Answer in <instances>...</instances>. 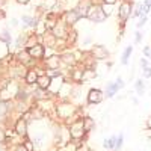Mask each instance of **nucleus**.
<instances>
[{"instance_id":"obj_1","label":"nucleus","mask_w":151,"mask_h":151,"mask_svg":"<svg viewBox=\"0 0 151 151\" xmlns=\"http://www.w3.org/2000/svg\"><path fill=\"white\" fill-rule=\"evenodd\" d=\"M106 18H107V15L104 14L101 5L92 3V6L89 8V11H88L86 20H89V21H92V23H103V21H106Z\"/></svg>"},{"instance_id":"obj_2","label":"nucleus","mask_w":151,"mask_h":151,"mask_svg":"<svg viewBox=\"0 0 151 151\" xmlns=\"http://www.w3.org/2000/svg\"><path fill=\"white\" fill-rule=\"evenodd\" d=\"M133 5L132 2H129V0H122L121 5H119V9H118V18H119V23H121V29L124 27L125 21H127L130 18V15L133 14Z\"/></svg>"},{"instance_id":"obj_3","label":"nucleus","mask_w":151,"mask_h":151,"mask_svg":"<svg viewBox=\"0 0 151 151\" xmlns=\"http://www.w3.org/2000/svg\"><path fill=\"white\" fill-rule=\"evenodd\" d=\"M85 129H83V119H77V121H74L71 124V127H70V136L73 137L74 141H79L83 137L85 134Z\"/></svg>"},{"instance_id":"obj_4","label":"nucleus","mask_w":151,"mask_h":151,"mask_svg":"<svg viewBox=\"0 0 151 151\" xmlns=\"http://www.w3.org/2000/svg\"><path fill=\"white\" fill-rule=\"evenodd\" d=\"M62 20H64L70 27H74L76 24L80 21V15H79V12L76 11V8H73V9H67L64 14H62Z\"/></svg>"},{"instance_id":"obj_5","label":"nucleus","mask_w":151,"mask_h":151,"mask_svg":"<svg viewBox=\"0 0 151 151\" xmlns=\"http://www.w3.org/2000/svg\"><path fill=\"white\" fill-rule=\"evenodd\" d=\"M73 27H70L68 24L62 20V17H60V20H59V23L56 24V27L52 30L53 33H55V36L58 38V40H65L67 38V35L70 33V30H71Z\"/></svg>"},{"instance_id":"obj_6","label":"nucleus","mask_w":151,"mask_h":151,"mask_svg":"<svg viewBox=\"0 0 151 151\" xmlns=\"http://www.w3.org/2000/svg\"><path fill=\"white\" fill-rule=\"evenodd\" d=\"M62 15H59L58 12H53V11H48L45 14V21H44V27L45 30H53L56 27V24L59 23Z\"/></svg>"},{"instance_id":"obj_7","label":"nucleus","mask_w":151,"mask_h":151,"mask_svg":"<svg viewBox=\"0 0 151 151\" xmlns=\"http://www.w3.org/2000/svg\"><path fill=\"white\" fill-rule=\"evenodd\" d=\"M65 82H67V79H65V76H64V74L56 76V77H52V83H50L48 92H50V94H59L60 88L64 86Z\"/></svg>"},{"instance_id":"obj_8","label":"nucleus","mask_w":151,"mask_h":151,"mask_svg":"<svg viewBox=\"0 0 151 151\" xmlns=\"http://www.w3.org/2000/svg\"><path fill=\"white\" fill-rule=\"evenodd\" d=\"M89 53H91V56H92L95 60H103V59H107V58H109V52L106 50V47L101 45V44L94 45V47L91 48Z\"/></svg>"},{"instance_id":"obj_9","label":"nucleus","mask_w":151,"mask_h":151,"mask_svg":"<svg viewBox=\"0 0 151 151\" xmlns=\"http://www.w3.org/2000/svg\"><path fill=\"white\" fill-rule=\"evenodd\" d=\"M59 65H62V60H60V55L55 53L48 58H44V67L47 70H59Z\"/></svg>"},{"instance_id":"obj_10","label":"nucleus","mask_w":151,"mask_h":151,"mask_svg":"<svg viewBox=\"0 0 151 151\" xmlns=\"http://www.w3.org/2000/svg\"><path fill=\"white\" fill-rule=\"evenodd\" d=\"M15 59H17V62L18 64H23V65H30L32 62H35V59L30 56V53H29V50L27 48H21V50H18V53L15 55Z\"/></svg>"},{"instance_id":"obj_11","label":"nucleus","mask_w":151,"mask_h":151,"mask_svg":"<svg viewBox=\"0 0 151 151\" xmlns=\"http://www.w3.org/2000/svg\"><path fill=\"white\" fill-rule=\"evenodd\" d=\"M60 60H62V67H67V68H73L79 64L74 56V52H64L60 55Z\"/></svg>"},{"instance_id":"obj_12","label":"nucleus","mask_w":151,"mask_h":151,"mask_svg":"<svg viewBox=\"0 0 151 151\" xmlns=\"http://www.w3.org/2000/svg\"><path fill=\"white\" fill-rule=\"evenodd\" d=\"M103 98H104L103 91L97 89V88L89 89V92H88V103H89V104H98V103H101Z\"/></svg>"},{"instance_id":"obj_13","label":"nucleus","mask_w":151,"mask_h":151,"mask_svg":"<svg viewBox=\"0 0 151 151\" xmlns=\"http://www.w3.org/2000/svg\"><path fill=\"white\" fill-rule=\"evenodd\" d=\"M92 6V0H79V3L76 5V11L79 12L80 18H86L88 11Z\"/></svg>"},{"instance_id":"obj_14","label":"nucleus","mask_w":151,"mask_h":151,"mask_svg":"<svg viewBox=\"0 0 151 151\" xmlns=\"http://www.w3.org/2000/svg\"><path fill=\"white\" fill-rule=\"evenodd\" d=\"M27 50H29L30 56H32L35 60H41V59H44V53H45V47H44V44H36L35 47L27 48Z\"/></svg>"},{"instance_id":"obj_15","label":"nucleus","mask_w":151,"mask_h":151,"mask_svg":"<svg viewBox=\"0 0 151 151\" xmlns=\"http://www.w3.org/2000/svg\"><path fill=\"white\" fill-rule=\"evenodd\" d=\"M58 115L60 116V118H70V115L74 112V106H71V104H60V106H58Z\"/></svg>"},{"instance_id":"obj_16","label":"nucleus","mask_w":151,"mask_h":151,"mask_svg":"<svg viewBox=\"0 0 151 151\" xmlns=\"http://www.w3.org/2000/svg\"><path fill=\"white\" fill-rule=\"evenodd\" d=\"M50 83H52V77H50V76L45 73V74H41L40 77H38L36 86H38V88H41V89H45V91H48Z\"/></svg>"},{"instance_id":"obj_17","label":"nucleus","mask_w":151,"mask_h":151,"mask_svg":"<svg viewBox=\"0 0 151 151\" xmlns=\"http://www.w3.org/2000/svg\"><path fill=\"white\" fill-rule=\"evenodd\" d=\"M38 77H40V73H38L35 68H30V70H27L26 76H24V82H26L27 85H36Z\"/></svg>"},{"instance_id":"obj_18","label":"nucleus","mask_w":151,"mask_h":151,"mask_svg":"<svg viewBox=\"0 0 151 151\" xmlns=\"http://www.w3.org/2000/svg\"><path fill=\"white\" fill-rule=\"evenodd\" d=\"M9 45H11V44H8L3 38H0V62L6 60V59L9 58V55H11Z\"/></svg>"},{"instance_id":"obj_19","label":"nucleus","mask_w":151,"mask_h":151,"mask_svg":"<svg viewBox=\"0 0 151 151\" xmlns=\"http://www.w3.org/2000/svg\"><path fill=\"white\" fill-rule=\"evenodd\" d=\"M21 23L24 27H33V29L38 27V20L30 15H21Z\"/></svg>"},{"instance_id":"obj_20","label":"nucleus","mask_w":151,"mask_h":151,"mask_svg":"<svg viewBox=\"0 0 151 151\" xmlns=\"http://www.w3.org/2000/svg\"><path fill=\"white\" fill-rule=\"evenodd\" d=\"M15 132H17V134H20V136H26V133H27V121L26 119H20V121H17V124H15Z\"/></svg>"},{"instance_id":"obj_21","label":"nucleus","mask_w":151,"mask_h":151,"mask_svg":"<svg viewBox=\"0 0 151 151\" xmlns=\"http://www.w3.org/2000/svg\"><path fill=\"white\" fill-rule=\"evenodd\" d=\"M77 36H79L77 30H76V29H71V30H70V33H68V35H67V38H65V44H67V47L74 45L76 42H77Z\"/></svg>"},{"instance_id":"obj_22","label":"nucleus","mask_w":151,"mask_h":151,"mask_svg":"<svg viewBox=\"0 0 151 151\" xmlns=\"http://www.w3.org/2000/svg\"><path fill=\"white\" fill-rule=\"evenodd\" d=\"M118 89H119V88L116 86L115 82H109V83L106 85V97H107V98H112L113 95L118 92Z\"/></svg>"},{"instance_id":"obj_23","label":"nucleus","mask_w":151,"mask_h":151,"mask_svg":"<svg viewBox=\"0 0 151 151\" xmlns=\"http://www.w3.org/2000/svg\"><path fill=\"white\" fill-rule=\"evenodd\" d=\"M132 53H133V45H129L127 48L124 50V53H122V56H121V64H122V65H127V64H129V59H130Z\"/></svg>"},{"instance_id":"obj_24","label":"nucleus","mask_w":151,"mask_h":151,"mask_svg":"<svg viewBox=\"0 0 151 151\" xmlns=\"http://www.w3.org/2000/svg\"><path fill=\"white\" fill-rule=\"evenodd\" d=\"M27 33H20L18 36H17V40H15V48H21V47H24V44H26V40H27Z\"/></svg>"},{"instance_id":"obj_25","label":"nucleus","mask_w":151,"mask_h":151,"mask_svg":"<svg viewBox=\"0 0 151 151\" xmlns=\"http://www.w3.org/2000/svg\"><path fill=\"white\" fill-rule=\"evenodd\" d=\"M103 147L106 150H116V136H112V137H109V139H106Z\"/></svg>"},{"instance_id":"obj_26","label":"nucleus","mask_w":151,"mask_h":151,"mask_svg":"<svg viewBox=\"0 0 151 151\" xmlns=\"http://www.w3.org/2000/svg\"><path fill=\"white\" fill-rule=\"evenodd\" d=\"M94 125H95V122H94L92 118H89V116L83 118V129H85L86 133H88V132H91V130L94 129Z\"/></svg>"},{"instance_id":"obj_27","label":"nucleus","mask_w":151,"mask_h":151,"mask_svg":"<svg viewBox=\"0 0 151 151\" xmlns=\"http://www.w3.org/2000/svg\"><path fill=\"white\" fill-rule=\"evenodd\" d=\"M95 70L94 68H85L83 70V82H88L89 79H94L95 77Z\"/></svg>"},{"instance_id":"obj_28","label":"nucleus","mask_w":151,"mask_h":151,"mask_svg":"<svg viewBox=\"0 0 151 151\" xmlns=\"http://www.w3.org/2000/svg\"><path fill=\"white\" fill-rule=\"evenodd\" d=\"M151 11V0H144L141 3V14L148 15V12Z\"/></svg>"},{"instance_id":"obj_29","label":"nucleus","mask_w":151,"mask_h":151,"mask_svg":"<svg viewBox=\"0 0 151 151\" xmlns=\"http://www.w3.org/2000/svg\"><path fill=\"white\" fill-rule=\"evenodd\" d=\"M134 89H136L137 95H142V94H144V89H145V85H144L142 79H137V80L134 82Z\"/></svg>"},{"instance_id":"obj_30","label":"nucleus","mask_w":151,"mask_h":151,"mask_svg":"<svg viewBox=\"0 0 151 151\" xmlns=\"http://www.w3.org/2000/svg\"><path fill=\"white\" fill-rule=\"evenodd\" d=\"M147 21H148V17L144 15V14H141V15H139V21H137V24H136V27H137V29L144 27L145 24H147Z\"/></svg>"},{"instance_id":"obj_31","label":"nucleus","mask_w":151,"mask_h":151,"mask_svg":"<svg viewBox=\"0 0 151 151\" xmlns=\"http://www.w3.org/2000/svg\"><path fill=\"white\" fill-rule=\"evenodd\" d=\"M0 38H3V40H5L8 44H11V42H12V36H11V33H9V30H8V29H5V30L2 32Z\"/></svg>"},{"instance_id":"obj_32","label":"nucleus","mask_w":151,"mask_h":151,"mask_svg":"<svg viewBox=\"0 0 151 151\" xmlns=\"http://www.w3.org/2000/svg\"><path fill=\"white\" fill-rule=\"evenodd\" d=\"M58 151H77V145H74V144H65L64 148H59Z\"/></svg>"},{"instance_id":"obj_33","label":"nucleus","mask_w":151,"mask_h":151,"mask_svg":"<svg viewBox=\"0 0 151 151\" xmlns=\"http://www.w3.org/2000/svg\"><path fill=\"white\" fill-rule=\"evenodd\" d=\"M101 8H103V11H104V14L109 17L112 12H113V5H107V3H101Z\"/></svg>"},{"instance_id":"obj_34","label":"nucleus","mask_w":151,"mask_h":151,"mask_svg":"<svg viewBox=\"0 0 151 151\" xmlns=\"http://www.w3.org/2000/svg\"><path fill=\"white\" fill-rule=\"evenodd\" d=\"M142 77H144V79H150V77H151V67L142 68Z\"/></svg>"},{"instance_id":"obj_35","label":"nucleus","mask_w":151,"mask_h":151,"mask_svg":"<svg viewBox=\"0 0 151 151\" xmlns=\"http://www.w3.org/2000/svg\"><path fill=\"white\" fill-rule=\"evenodd\" d=\"M142 53H144V56H145L147 59H151V45H145V47L142 48Z\"/></svg>"},{"instance_id":"obj_36","label":"nucleus","mask_w":151,"mask_h":151,"mask_svg":"<svg viewBox=\"0 0 151 151\" xmlns=\"http://www.w3.org/2000/svg\"><path fill=\"white\" fill-rule=\"evenodd\" d=\"M45 73L50 76V77H56V76H60V74H62L60 70H47Z\"/></svg>"},{"instance_id":"obj_37","label":"nucleus","mask_w":151,"mask_h":151,"mask_svg":"<svg viewBox=\"0 0 151 151\" xmlns=\"http://www.w3.org/2000/svg\"><path fill=\"white\" fill-rule=\"evenodd\" d=\"M122 141H124V134L121 133V134L116 137V150H119V148L122 147Z\"/></svg>"},{"instance_id":"obj_38","label":"nucleus","mask_w":151,"mask_h":151,"mask_svg":"<svg viewBox=\"0 0 151 151\" xmlns=\"http://www.w3.org/2000/svg\"><path fill=\"white\" fill-rule=\"evenodd\" d=\"M141 41H142V33H141L139 30H137V32H136V35H134V42H136V44H139Z\"/></svg>"},{"instance_id":"obj_39","label":"nucleus","mask_w":151,"mask_h":151,"mask_svg":"<svg viewBox=\"0 0 151 151\" xmlns=\"http://www.w3.org/2000/svg\"><path fill=\"white\" fill-rule=\"evenodd\" d=\"M115 83H116V86H118V88H119V89H122V88H124V86H125V83H124V80H122V79H121V77H118V79H116V80H115Z\"/></svg>"},{"instance_id":"obj_40","label":"nucleus","mask_w":151,"mask_h":151,"mask_svg":"<svg viewBox=\"0 0 151 151\" xmlns=\"http://www.w3.org/2000/svg\"><path fill=\"white\" fill-rule=\"evenodd\" d=\"M139 64H141V67H142V68L148 67V59H147V58H141V60H139Z\"/></svg>"},{"instance_id":"obj_41","label":"nucleus","mask_w":151,"mask_h":151,"mask_svg":"<svg viewBox=\"0 0 151 151\" xmlns=\"http://www.w3.org/2000/svg\"><path fill=\"white\" fill-rule=\"evenodd\" d=\"M24 147H26L29 151H32V150H33V145H32V142H30V141H26V145H24Z\"/></svg>"},{"instance_id":"obj_42","label":"nucleus","mask_w":151,"mask_h":151,"mask_svg":"<svg viewBox=\"0 0 151 151\" xmlns=\"http://www.w3.org/2000/svg\"><path fill=\"white\" fill-rule=\"evenodd\" d=\"M11 26L17 27V26H18V20H17V18H11Z\"/></svg>"},{"instance_id":"obj_43","label":"nucleus","mask_w":151,"mask_h":151,"mask_svg":"<svg viewBox=\"0 0 151 151\" xmlns=\"http://www.w3.org/2000/svg\"><path fill=\"white\" fill-rule=\"evenodd\" d=\"M15 151H29L26 147H24V145H20V147H17V150Z\"/></svg>"},{"instance_id":"obj_44","label":"nucleus","mask_w":151,"mask_h":151,"mask_svg":"<svg viewBox=\"0 0 151 151\" xmlns=\"http://www.w3.org/2000/svg\"><path fill=\"white\" fill-rule=\"evenodd\" d=\"M103 3H107V5H115L116 0H103Z\"/></svg>"},{"instance_id":"obj_45","label":"nucleus","mask_w":151,"mask_h":151,"mask_svg":"<svg viewBox=\"0 0 151 151\" xmlns=\"http://www.w3.org/2000/svg\"><path fill=\"white\" fill-rule=\"evenodd\" d=\"M147 127L151 130V115H150V116H148V119H147Z\"/></svg>"},{"instance_id":"obj_46","label":"nucleus","mask_w":151,"mask_h":151,"mask_svg":"<svg viewBox=\"0 0 151 151\" xmlns=\"http://www.w3.org/2000/svg\"><path fill=\"white\" fill-rule=\"evenodd\" d=\"M17 2H18L20 5H27V3L30 2V0H17Z\"/></svg>"},{"instance_id":"obj_47","label":"nucleus","mask_w":151,"mask_h":151,"mask_svg":"<svg viewBox=\"0 0 151 151\" xmlns=\"http://www.w3.org/2000/svg\"><path fill=\"white\" fill-rule=\"evenodd\" d=\"M3 139H5V134L0 132V142H3Z\"/></svg>"},{"instance_id":"obj_48","label":"nucleus","mask_w":151,"mask_h":151,"mask_svg":"<svg viewBox=\"0 0 151 151\" xmlns=\"http://www.w3.org/2000/svg\"><path fill=\"white\" fill-rule=\"evenodd\" d=\"M0 5H2V0H0Z\"/></svg>"},{"instance_id":"obj_49","label":"nucleus","mask_w":151,"mask_h":151,"mask_svg":"<svg viewBox=\"0 0 151 151\" xmlns=\"http://www.w3.org/2000/svg\"><path fill=\"white\" fill-rule=\"evenodd\" d=\"M121 2H122V0H121Z\"/></svg>"}]
</instances>
